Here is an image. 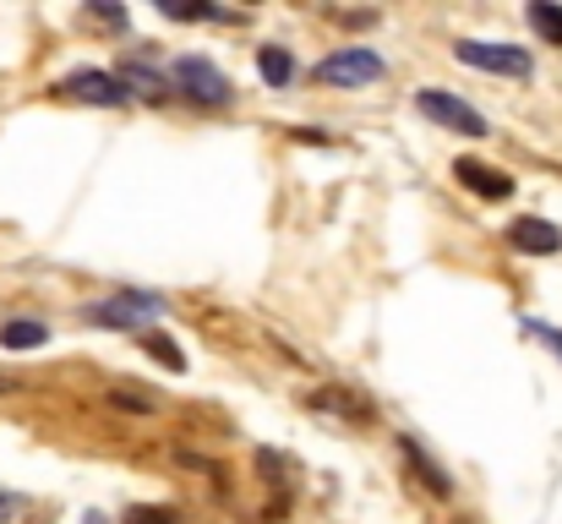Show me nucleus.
Returning a JSON list of instances; mask_svg holds the SVG:
<instances>
[{
	"instance_id": "1",
	"label": "nucleus",
	"mask_w": 562,
	"mask_h": 524,
	"mask_svg": "<svg viewBox=\"0 0 562 524\" xmlns=\"http://www.w3.org/2000/svg\"><path fill=\"white\" fill-rule=\"evenodd\" d=\"M154 317H165V296H148V290H126V296L88 306V323H99V328H143Z\"/></svg>"
},
{
	"instance_id": "2",
	"label": "nucleus",
	"mask_w": 562,
	"mask_h": 524,
	"mask_svg": "<svg viewBox=\"0 0 562 524\" xmlns=\"http://www.w3.org/2000/svg\"><path fill=\"white\" fill-rule=\"evenodd\" d=\"M415 110H420L426 121H437V126H448V132H464V137H486V115H481L475 104H464V99H453V93H437V88H420V93H415Z\"/></svg>"
},
{
	"instance_id": "3",
	"label": "nucleus",
	"mask_w": 562,
	"mask_h": 524,
	"mask_svg": "<svg viewBox=\"0 0 562 524\" xmlns=\"http://www.w3.org/2000/svg\"><path fill=\"white\" fill-rule=\"evenodd\" d=\"M453 60L481 66V71H497V77H530V71H536L525 49H514V44H492V38H464V44H453Z\"/></svg>"
},
{
	"instance_id": "4",
	"label": "nucleus",
	"mask_w": 562,
	"mask_h": 524,
	"mask_svg": "<svg viewBox=\"0 0 562 524\" xmlns=\"http://www.w3.org/2000/svg\"><path fill=\"white\" fill-rule=\"evenodd\" d=\"M317 77L328 82V88H367L382 77V55L376 49H339V55H328L323 66H317Z\"/></svg>"
},
{
	"instance_id": "5",
	"label": "nucleus",
	"mask_w": 562,
	"mask_h": 524,
	"mask_svg": "<svg viewBox=\"0 0 562 524\" xmlns=\"http://www.w3.org/2000/svg\"><path fill=\"white\" fill-rule=\"evenodd\" d=\"M176 82L187 88L191 99H202V104H229V82H224V71L218 66H207V60H176Z\"/></svg>"
},
{
	"instance_id": "6",
	"label": "nucleus",
	"mask_w": 562,
	"mask_h": 524,
	"mask_svg": "<svg viewBox=\"0 0 562 524\" xmlns=\"http://www.w3.org/2000/svg\"><path fill=\"white\" fill-rule=\"evenodd\" d=\"M60 93H66V99H82V104H126V88H121V77H110V71H71V77L60 82Z\"/></svg>"
},
{
	"instance_id": "7",
	"label": "nucleus",
	"mask_w": 562,
	"mask_h": 524,
	"mask_svg": "<svg viewBox=\"0 0 562 524\" xmlns=\"http://www.w3.org/2000/svg\"><path fill=\"white\" fill-rule=\"evenodd\" d=\"M508 241H514L519 252H530V257H552V252L562 246V230L552 224V219H514Z\"/></svg>"
},
{
	"instance_id": "8",
	"label": "nucleus",
	"mask_w": 562,
	"mask_h": 524,
	"mask_svg": "<svg viewBox=\"0 0 562 524\" xmlns=\"http://www.w3.org/2000/svg\"><path fill=\"white\" fill-rule=\"evenodd\" d=\"M453 175H459L475 197H486V202H503V197L514 191V180H508V175L492 170V165H481V159H459V165H453Z\"/></svg>"
},
{
	"instance_id": "9",
	"label": "nucleus",
	"mask_w": 562,
	"mask_h": 524,
	"mask_svg": "<svg viewBox=\"0 0 562 524\" xmlns=\"http://www.w3.org/2000/svg\"><path fill=\"white\" fill-rule=\"evenodd\" d=\"M257 71H262L268 88H290V82H295V60H290L284 49H273V44L257 55Z\"/></svg>"
},
{
	"instance_id": "10",
	"label": "nucleus",
	"mask_w": 562,
	"mask_h": 524,
	"mask_svg": "<svg viewBox=\"0 0 562 524\" xmlns=\"http://www.w3.org/2000/svg\"><path fill=\"white\" fill-rule=\"evenodd\" d=\"M49 339V328L44 323H33V317H16V323H5L0 328V349H33Z\"/></svg>"
},
{
	"instance_id": "11",
	"label": "nucleus",
	"mask_w": 562,
	"mask_h": 524,
	"mask_svg": "<svg viewBox=\"0 0 562 524\" xmlns=\"http://www.w3.org/2000/svg\"><path fill=\"white\" fill-rule=\"evenodd\" d=\"M404 459H409V465H415V470L426 476V487H431L437 498H448V476H442V470H437V465H431V459H426L420 448H415V437H404Z\"/></svg>"
},
{
	"instance_id": "12",
	"label": "nucleus",
	"mask_w": 562,
	"mask_h": 524,
	"mask_svg": "<svg viewBox=\"0 0 562 524\" xmlns=\"http://www.w3.org/2000/svg\"><path fill=\"white\" fill-rule=\"evenodd\" d=\"M530 27H536L541 38L562 44V5H547V0H536V5H530Z\"/></svg>"
},
{
	"instance_id": "13",
	"label": "nucleus",
	"mask_w": 562,
	"mask_h": 524,
	"mask_svg": "<svg viewBox=\"0 0 562 524\" xmlns=\"http://www.w3.org/2000/svg\"><path fill=\"white\" fill-rule=\"evenodd\" d=\"M143 349H148L154 360H165L170 371H187V355H181V345H176V339H165V334H148V339H143Z\"/></svg>"
},
{
	"instance_id": "14",
	"label": "nucleus",
	"mask_w": 562,
	"mask_h": 524,
	"mask_svg": "<svg viewBox=\"0 0 562 524\" xmlns=\"http://www.w3.org/2000/svg\"><path fill=\"white\" fill-rule=\"evenodd\" d=\"M525 328H530L536 339H547V345H552V349L562 355V334H558V328H547V323H525Z\"/></svg>"
},
{
	"instance_id": "15",
	"label": "nucleus",
	"mask_w": 562,
	"mask_h": 524,
	"mask_svg": "<svg viewBox=\"0 0 562 524\" xmlns=\"http://www.w3.org/2000/svg\"><path fill=\"white\" fill-rule=\"evenodd\" d=\"M93 16H99V22H115V27L126 22V11H121V5H93Z\"/></svg>"
},
{
	"instance_id": "16",
	"label": "nucleus",
	"mask_w": 562,
	"mask_h": 524,
	"mask_svg": "<svg viewBox=\"0 0 562 524\" xmlns=\"http://www.w3.org/2000/svg\"><path fill=\"white\" fill-rule=\"evenodd\" d=\"M126 524H170V514H154V509H137Z\"/></svg>"
},
{
	"instance_id": "17",
	"label": "nucleus",
	"mask_w": 562,
	"mask_h": 524,
	"mask_svg": "<svg viewBox=\"0 0 562 524\" xmlns=\"http://www.w3.org/2000/svg\"><path fill=\"white\" fill-rule=\"evenodd\" d=\"M16 509H22V498H0V520H11Z\"/></svg>"
},
{
	"instance_id": "18",
	"label": "nucleus",
	"mask_w": 562,
	"mask_h": 524,
	"mask_svg": "<svg viewBox=\"0 0 562 524\" xmlns=\"http://www.w3.org/2000/svg\"><path fill=\"white\" fill-rule=\"evenodd\" d=\"M16 388V371H0V393H11Z\"/></svg>"
}]
</instances>
